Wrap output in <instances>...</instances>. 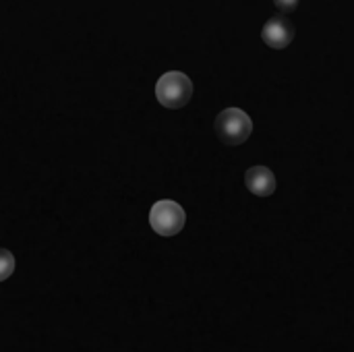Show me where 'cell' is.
I'll use <instances>...</instances> for the list:
<instances>
[{
  "mask_svg": "<svg viewBox=\"0 0 354 352\" xmlns=\"http://www.w3.org/2000/svg\"><path fill=\"white\" fill-rule=\"evenodd\" d=\"M15 272V257L8 249H0V282L10 278Z\"/></svg>",
  "mask_w": 354,
  "mask_h": 352,
  "instance_id": "cell-6",
  "label": "cell"
},
{
  "mask_svg": "<svg viewBox=\"0 0 354 352\" xmlns=\"http://www.w3.org/2000/svg\"><path fill=\"white\" fill-rule=\"evenodd\" d=\"M156 98L164 108H183L193 98V81L180 71L164 73L156 83Z\"/></svg>",
  "mask_w": 354,
  "mask_h": 352,
  "instance_id": "cell-1",
  "label": "cell"
},
{
  "mask_svg": "<svg viewBox=\"0 0 354 352\" xmlns=\"http://www.w3.org/2000/svg\"><path fill=\"white\" fill-rule=\"evenodd\" d=\"M261 37L263 41L274 48V50H284L292 44L295 39V25L284 17V15H276L272 17L266 25H263V31H261Z\"/></svg>",
  "mask_w": 354,
  "mask_h": 352,
  "instance_id": "cell-4",
  "label": "cell"
},
{
  "mask_svg": "<svg viewBox=\"0 0 354 352\" xmlns=\"http://www.w3.org/2000/svg\"><path fill=\"white\" fill-rule=\"evenodd\" d=\"M247 189L257 197H270L276 191V176L268 166H253L245 172Z\"/></svg>",
  "mask_w": 354,
  "mask_h": 352,
  "instance_id": "cell-5",
  "label": "cell"
},
{
  "mask_svg": "<svg viewBox=\"0 0 354 352\" xmlns=\"http://www.w3.org/2000/svg\"><path fill=\"white\" fill-rule=\"evenodd\" d=\"M216 135L226 145H241L253 133V120L241 108H226L216 118Z\"/></svg>",
  "mask_w": 354,
  "mask_h": 352,
  "instance_id": "cell-2",
  "label": "cell"
},
{
  "mask_svg": "<svg viewBox=\"0 0 354 352\" xmlns=\"http://www.w3.org/2000/svg\"><path fill=\"white\" fill-rule=\"evenodd\" d=\"M187 224L183 205L172 199H160L149 210V226L160 237H176Z\"/></svg>",
  "mask_w": 354,
  "mask_h": 352,
  "instance_id": "cell-3",
  "label": "cell"
},
{
  "mask_svg": "<svg viewBox=\"0 0 354 352\" xmlns=\"http://www.w3.org/2000/svg\"><path fill=\"white\" fill-rule=\"evenodd\" d=\"M274 4L282 10V12H292L299 8L301 0H274Z\"/></svg>",
  "mask_w": 354,
  "mask_h": 352,
  "instance_id": "cell-7",
  "label": "cell"
}]
</instances>
